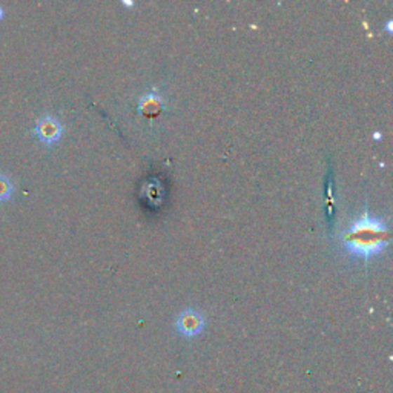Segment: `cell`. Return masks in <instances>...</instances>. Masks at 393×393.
Instances as JSON below:
<instances>
[{
	"instance_id": "cell-1",
	"label": "cell",
	"mask_w": 393,
	"mask_h": 393,
	"mask_svg": "<svg viewBox=\"0 0 393 393\" xmlns=\"http://www.w3.org/2000/svg\"><path fill=\"white\" fill-rule=\"evenodd\" d=\"M389 226L386 220L364 211L342 234V244L350 255L368 261L387 248Z\"/></svg>"
},
{
	"instance_id": "cell-4",
	"label": "cell",
	"mask_w": 393,
	"mask_h": 393,
	"mask_svg": "<svg viewBox=\"0 0 393 393\" xmlns=\"http://www.w3.org/2000/svg\"><path fill=\"white\" fill-rule=\"evenodd\" d=\"M138 109H140V112L149 114V116H155L161 109V100L151 93L142 98L140 103H138Z\"/></svg>"
},
{
	"instance_id": "cell-6",
	"label": "cell",
	"mask_w": 393,
	"mask_h": 393,
	"mask_svg": "<svg viewBox=\"0 0 393 393\" xmlns=\"http://www.w3.org/2000/svg\"><path fill=\"white\" fill-rule=\"evenodd\" d=\"M4 13H5V11H4V8H2V6H0V19H2V18H4Z\"/></svg>"
},
{
	"instance_id": "cell-3",
	"label": "cell",
	"mask_w": 393,
	"mask_h": 393,
	"mask_svg": "<svg viewBox=\"0 0 393 393\" xmlns=\"http://www.w3.org/2000/svg\"><path fill=\"white\" fill-rule=\"evenodd\" d=\"M175 329L183 337H196L204 329V317L199 309H185L175 319Z\"/></svg>"
},
{
	"instance_id": "cell-5",
	"label": "cell",
	"mask_w": 393,
	"mask_h": 393,
	"mask_svg": "<svg viewBox=\"0 0 393 393\" xmlns=\"http://www.w3.org/2000/svg\"><path fill=\"white\" fill-rule=\"evenodd\" d=\"M14 192L13 180L4 172H0V201L8 200Z\"/></svg>"
},
{
	"instance_id": "cell-2",
	"label": "cell",
	"mask_w": 393,
	"mask_h": 393,
	"mask_svg": "<svg viewBox=\"0 0 393 393\" xmlns=\"http://www.w3.org/2000/svg\"><path fill=\"white\" fill-rule=\"evenodd\" d=\"M63 131L65 126L59 119L53 116V114H45V116H42L36 121L34 128H32V134H34L44 145L51 146L60 140Z\"/></svg>"
}]
</instances>
